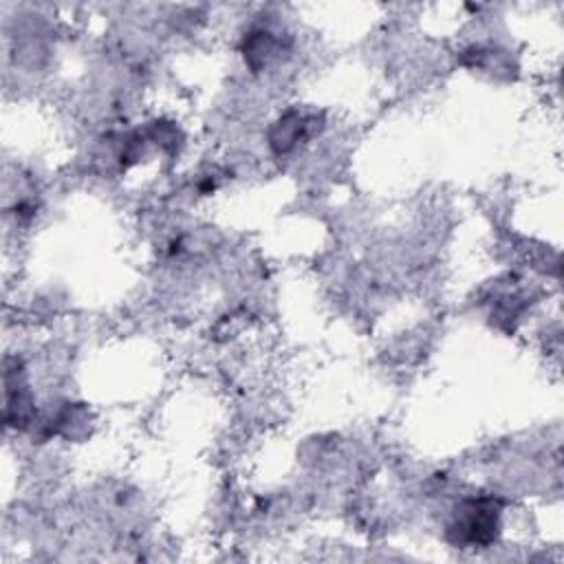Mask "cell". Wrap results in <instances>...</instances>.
I'll list each match as a JSON object with an SVG mask.
<instances>
[{"instance_id":"obj_1","label":"cell","mask_w":564,"mask_h":564,"mask_svg":"<svg viewBox=\"0 0 564 564\" xmlns=\"http://www.w3.org/2000/svg\"><path fill=\"white\" fill-rule=\"evenodd\" d=\"M500 509L491 498H471L460 505L454 522L449 524V538L454 544H489L498 533Z\"/></svg>"}]
</instances>
